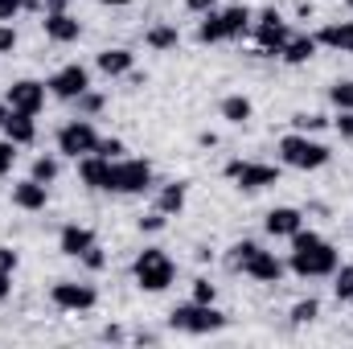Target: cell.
Segmentation results:
<instances>
[{
  "instance_id": "1",
  "label": "cell",
  "mask_w": 353,
  "mask_h": 349,
  "mask_svg": "<svg viewBox=\"0 0 353 349\" xmlns=\"http://www.w3.org/2000/svg\"><path fill=\"white\" fill-rule=\"evenodd\" d=\"M288 267H292L300 279L333 275V271H337V247L325 243V239L312 235V230H296V235H292V259H288Z\"/></svg>"
},
{
  "instance_id": "2",
  "label": "cell",
  "mask_w": 353,
  "mask_h": 349,
  "mask_svg": "<svg viewBox=\"0 0 353 349\" xmlns=\"http://www.w3.org/2000/svg\"><path fill=\"white\" fill-rule=\"evenodd\" d=\"M255 25L251 8L247 4H234V8H222V12H205V21L197 25V41L201 46H214V41H234V37H247V29Z\"/></svg>"
},
{
  "instance_id": "3",
  "label": "cell",
  "mask_w": 353,
  "mask_h": 349,
  "mask_svg": "<svg viewBox=\"0 0 353 349\" xmlns=\"http://www.w3.org/2000/svg\"><path fill=\"white\" fill-rule=\"evenodd\" d=\"M226 263H230L234 271L259 279V283H279V279H283V263L275 259L271 251H263L259 243H234L230 255H226Z\"/></svg>"
},
{
  "instance_id": "4",
  "label": "cell",
  "mask_w": 353,
  "mask_h": 349,
  "mask_svg": "<svg viewBox=\"0 0 353 349\" xmlns=\"http://www.w3.org/2000/svg\"><path fill=\"white\" fill-rule=\"evenodd\" d=\"M329 148L321 140H308V132H292L279 140V161L288 169H300V173H312V169H325L329 165Z\"/></svg>"
},
{
  "instance_id": "5",
  "label": "cell",
  "mask_w": 353,
  "mask_h": 349,
  "mask_svg": "<svg viewBox=\"0 0 353 349\" xmlns=\"http://www.w3.org/2000/svg\"><path fill=\"white\" fill-rule=\"evenodd\" d=\"M169 329H173V333H189V337H205V333L226 329V317H222L214 304L189 300V304H176L173 312H169Z\"/></svg>"
},
{
  "instance_id": "6",
  "label": "cell",
  "mask_w": 353,
  "mask_h": 349,
  "mask_svg": "<svg viewBox=\"0 0 353 349\" xmlns=\"http://www.w3.org/2000/svg\"><path fill=\"white\" fill-rule=\"evenodd\" d=\"M132 275H136V283H140L144 292H165V288L173 283L176 267L161 247H144V251L136 255V263H132Z\"/></svg>"
},
{
  "instance_id": "7",
  "label": "cell",
  "mask_w": 353,
  "mask_h": 349,
  "mask_svg": "<svg viewBox=\"0 0 353 349\" xmlns=\"http://www.w3.org/2000/svg\"><path fill=\"white\" fill-rule=\"evenodd\" d=\"M152 189V165L148 161H111L107 173V193H144Z\"/></svg>"
},
{
  "instance_id": "8",
  "label": "cell",
  "mask_w": 353,
  "mask_h": 349,
  "mask_svg": "<svg viewBox=\"0 0 353 349\" xmlns=\"http://www.w3.org/2000/svg\"><path fill=\"white\" fill-rule=\"evenodd\" d=\"M99 148V132H94V123L90 119H70L62 132H58V152L62 157H74V161H83Z\"/></svg>"
},
{
  "instance_id": "9",
  "label": "cell",
  "mask_w": 353,
  "mask_h": 349,
  "mask_svg": "<svg viewBox=\"0 0 353 349\" xmlns=\"http://www.w3.org/2000/svg\"><path fill=\"white\" fill-rule=\"evenodd\" d=\"M251 29H255V50H259V54H283V46H288V37H292L288 21H283L275 8L259 12V21H255Z\"/></svg>"
},
{
  "instance_id": "10",
  "label": "cell",
  "mask_w": 353,
  "mask_h": 349,
  "mask_svg": "<svg viewBox=\"0 0 353 349\" xmlns=\"http://www.w3.org/2000/svg\"><path fill=\"white\" fill-rule=\"evenodd\" d=\"M50 300H54V308H62V312H87L99 304V292L90 288V283H79V279H58L54 288H50Z\"/></svg>"
},
{
  "instance_id": "11",
  "label": "cell",
  "mask_w": 353,
  "mask_h": 349,
  "mask_svg": "<svg viewBox=\"0 0 353 349\" xmlns=\"http://www.w3.org/2000/svg\"><path fill=\"white\" fill-rule=\"evenodd\" d=\"M226 177H230L239 189L255 193V189L275 185V181H279V169H275V165H259V161H230V165H226Z\"/></svg>"
},
{
  "instance_id": "12",
  "label": "cell",
  "mask_w": 353,
  "mask_h": 349,
  "mask_svg": "<svg viewBox=\"0 0 353 349\" xmlns=\"http://www.w3.org/2000/svg\"><path fill=\"white\" fill-rule=\"evenodd\" d=\"M46 90H50L54 99H79L83 90H90V70L79 66V62H70V66H62V70L50 74Z\"/></svg>"
},
{
  "instance_id": "13",
  "label": "cell",
  "mask_w": 353,
  "mask_h": 349,
  "mask_svg": "<svg viewBox=\"0 0 353 349\" xmlns=\"http://www.w3.org/2000/svg\"><path fill=\"white\" fill-rule=\"evenodd\" d=\"M4 103L12 107V111H25V115H37L41 107H46V83H33V79H21V83H12L8 94H4Z\"/></svg>"
},
{
  "instance_id": "14",
  "label": "cell",
  "mask_w": 353,
  "mask_h": 349,
  "mask_svg": "<svg viewBox=\"0 0 353 349\" xmlns=\"http://www.w3.org/2000/svg\"><path fill=\"white\" fill-rule=\"evenodd\" d=\"M267 235L271 239H292L296 230H304V214L296 210V206H275L271 214H267Z\"/></svg>"
},
{
  "instance_id": "15",
  "label": "cell",
  "mask_w": 353,
  "mask_h": 349,
  "mask_svg": "<svg viewBox=\"0 0 353 349\" xmlns=\"http://www.w3.org/2000/svg\"><path fill=\"white\" fill-rule=\"evenodd\" d=\"M46 201H50V185H41V181H33V177L12 185V206H17V210L37 214V210H46Z\"/></svg>"
},
{
  "instance_id": "16",
  "label": "cell",
  "mask_w": 353,
  "mask_h": 349,
  "mask_svg": "<svg viewBox=\"0 0 353 349\" xmlns=\"http://www.w3.org/2000/svg\"><path fill=\"white\" fill-rule=\"evenodd\" d=\"M58 247H62V255L83 259V251H90V247H94V230H90V226H79V222H70V226H62Z\"/></svg>"
},
{
  "instance_id": "17",
  "label": "cell",
  "mask_w": 353,
  "mask_h": 349,
  "mask_svg": "<svg viewBox=\"0 0 353 349\" xmlns=\"http://www.w3.org/2000/svg\"><path fill=\"white\" fill-rule=\"evenodd\" d=\"M79 33H83V25H79L70 12H46V37H50V41L70 46V41H79Z\"/></svg>"
},
{
  "instance_id": "18",
  "label": "cell",
  "mask_w": 353,
  "mask_h": 349,
  "mask_svg": "<svg viewBox=\"0 0 353 349\" xmlns=\"http://www.w3.org/2000/svg\"><path fill=\"white\" fill-rule=\"evenodd\" d=\"M0 128H4V140H12L17 148L37 140V123H33V115H25V111H8V119H4Z\"/></svg>"
},
{
  "instance_id": "19",
  "label": "cell",
  "mask_w": 353,
  "mask_h": 349,
  "mask_svg": "<svg viewBox=\"0 0 353 349\" xmlns=\"http://www.w3.org/2000/svg\"><path fill=\"white\" fill-rule=\"evenodd\" d=\"M316 46H329L337 54H353V21H341V25H325L316 33Z\"/></svg>"
},
{
  "instance_id": "20",
  "label": "cell",
  "mask_w": 353,
  "mask_h": 349,
  "mask_svg": "<svg viewBox=\"0 0 353 349\" xmlns=\"http://www.w3.org/2000/svg\"><path fill=\"white\" fill-rule=\"evenodd\" d=\"M132 50H103L99 58H94V66L107 74V79H119V74H132Z\"/></svg>"
},
{
  "instance_id": "21",
  "label": "cell",
  "mask_w": 353,
  "mask_h": 349,
  "mask_svg": "<svg viewBox=\"0 0 353 349\" xmlns=\"http://www.w3.org/2000/svg\"><path fill=\"white\" fill-rule=\"evenodd\" d=\"M107 173H111V161L99 157V152H90V157L79 161V177L87 181L90 189H107Z\"/></svg>"
},
{
  "instance_id": "22",
  "label": "cell",
  "mask_w": 353,
  "mask_h": 349,
  "mask_svg": "<svg viewBox=\"0 0 353 349\" xmlns=\"http://www.w3.org/2000/svg\"><path fill=\"white\" fill-rule=\"evenodd\" d=\"M316 50H321V46H316V37H308V33H304V37H288V46H283V54H279V58H283L288 66H304L308 58H316Z\"/></svg>"
},
{
  "instance_id": "23",
  "label": "cell",
  "mask_w": 353,
  "mask_h": 349,
  "mask_svg": "<svg viewBox=\"0 0 353 349\" xmlns=\"http://www.w3.org/2000/svg\"><path fill=\"white\" fill-rule=\"evenodd\" d=\"M185 193H189V185H185V181H169V185L157 193V210H161L165 218L181 214V210H185Z\"/></svg>"
},
{
  "instance_id": "24",
  "label": "cell",
  "mask_w": 353,
  "mask_h": 349,
  "mask_svg": "<svg viewBox=\"0 0 353 349\" xmlns=\"http://www.w3.org/2000/svg\"><path fill=\"white\" fill-rule=\"evenodd\" d=\"M251 115H255V107H251L247 94H226V99H222V119H230V123H247Z\"/></svg>"
},
{
  "instance_id": "25",
  "label": "cell",
  "mask_w": 353,
  "mask_h": 349,
  "mask_svg": "<svg viewBox=\"0 0 353 349\" xmlns=\"http://www.w3.org/2000/svg\"><path fill=\"white\" fill-rule=\"evenodd\" d=\"M176 41H181L176 25H152V29H148V46H152L157 54H165V50H176Z\"/></svg>"
},
{
  "instance_id": "26",
  "label": "cell",
  "mask_w": 353,
  "mask_h": 349,
  "mask_svg": "<svg viewBox=\"0 0 353 349\" xmlns=\"http://www.w3.org/2000/svg\"><path fill=\"white\" fill-rule=\"evenodd\" d=\"M337 275V283H333V296H337V304H350L353 300V263H345L341 271H333Z\"/></svg>"
},
{
  "instance_id": "27",
  "label": "cell",
  "mask_w": 353,
  "mask_h": 349,
  "mask_svg": "<svg viewBox=\"0 0 353 349\" xmlns=\"http://www.w3.org/2000/svg\"><path fill=\"white\" fill-rule=\"evenodd\" d=\"M321 317V300H300V304H292V325H312Z\"/></svg>"
},
{
  "instance_id": "28",
  "label": "cell",
  "mask_w": 353,
  "mask_h": 349,
  "mask_svg": "<svg viewBox=\"0 0 353 349\" xmlns=\"http://www.w3.org/2000/svg\"><path fill=\"white\" fill-rule=\"evenodd\" d=\"M329 103L337 111H353V83H333L329 87Z\"/></svg>"
},
{
  "instance_id": "29",
  "label": "cell",
  "mask_w": 353,
  "mask_h": 349,
  "mask_svg": "<svg viewBox=\"0 0 353 349\" xmlns=\"http://www.w3.org/2000/svg\"><path fill=\"white\" fill-rule=\"evenodd\" d=\"M325 123H329V119H325V115H312V111H296V115H292V128H296V132H321Z\"/></svg>"
},
{
  "instance_id": "30",
  "label": "cell",
  "mask_w": 353,
  "mask_h": 349,
  "mask_svg": "<svg viewBox=\"0 0 353 349\" xmlns=\"http://www.w3.org/2000/svg\"><path fill=\"white\" fill-rule=\"evenodd\" d=\"M29 177H33V181H41V185H50V181L58 177V161H54V157H37Z\"/></svg>"
},
{
  "instance_id": "31",
  "label": "cell",
  "mask_w": 353,
  "mask_h": 349,
  "mask_svg": "<svg viewBox=\"0 0 353 349\" xmlns=\"http://www.w3.org/2000/svg\"><path fill=\"white\" fill-rule=\"evenodd\" d=\"M94 152H99V157H107V161H119L128 148H123V140H115V136H107V140L99 136V148H94Z\"/></svg>"
},
{
  "instance_id": "32",
  "label": "cell",
  "mask_w": 353,
  "mask_h": 349,
  "mask_svg": "<svg viewBox=\"0 0 353 349\" xmlns=\"http://www.w3.org/2000/svg\"><path fill=\"white\" fill-rule=\"evenodd\" d=\"M79 111H83V115H99V111H103V94L83 90V94H79Z\"/></svg>"
},
{
  "instance_id": "33",
  "label": "cell",
  "mask_w": 353,
  "mask_h": 349,
  "mask_svg": "<svg viewBox=\"0 0 353 349\" xmlns=\"http://www.w3.org/2000/svg\"><path fill=\"white\" fill-rule=\"evenodd\" d=\"M214 296H218V292H214L210 279H193V300H197V304H214Z\"/></svg>"
},
{
  "instance_id": "34",
  "label": "cell",
  "mask_w": 353,
  "mask_h": 349,
  "mask_svg": "<svg viewBox=\"0 0 353 349\" xmlns=\"http://www.w3.org/2000/svg\"><path fill=\"white\" fill-rule=\"evenodd\" d=\"M12 165H17V144L12 140H0V177L8 173Z\"/></svg>"
},
{
  "instance_id": "35",
  "label": "cell",
  "mask_w": 353,
  "mask_h": 349,
  "mask_svg": "<svg viewBox=\"0 0 353 349\" xmlns=\"http://www.w3.org/2000/svg\"><path fill=\"white\" fill-rule=\"evenodd\" d=\"M83 263H87L90 271H103V267H107V255H103V247L94 243L90 251H83Z\"/></svg>"
},
{
  "instance_id": "36",
  "label": "cell",
  "mask_w": 353,
  "mask_h": 349,
  "mask_svg": "<svg viewBox=\"0 0 353 349\" xmlns=\"http://www.w3.org/2000/svg\"><path fill=\"white\" fill-rule=\"evenodd\" d=\"M12 50H17V29L0 25V54H12Z\"/></svg>"
},
{
  "instance_id": "37",
  "label": "cell",
  "mask_w": 353,
  "mask_h": 349,
  "mask_svg": "<svg viewBox=\"0 0 353 349\" xmlns=\"http://www.w3.org/2000/svg\"><path fill=\"white\" fill-rule=\"evenodd\" d=\"M161 226H165V214L161 210H152V214L140 218V230H161Z\"/></svg>"
},
{
  "instance_id": "38",
  "label": "cell",
  "mask_w": 353,
  "mask_h": 349,
  "mask_svg": "<svg viewBox=\"0 0 353 349\" xmlns=\"http://www.w3.org/2000/svg\"><path fill=\"white\" fill-rule=\"evenodd\" d=\"M25 8V0H0V21H12Z\"/></svg>"
},
{
  "instance_id": "39",
  "label": "cell",
  "mask_w": 353,
  "mask_h": 349,
  "mask_svg": "<svg viewBox=\"0 0 353 349\" xmlns=\"http://www.w3.org/2000/svg\"><path fill=\"white\" fill-rule=\"evenodd\" d=\"M0 271H8V275L17 271V251L12 247H0Z\"/></svg>"
},
{
  "instance_id": "40",
  "label": "cell",
  "mask_w": 353,
  "mask_h": 349,
  "mask_svg": "<svg viewBox=\"0 0 353 349\" xmlns=\"http://www.w3.org/2000/svg\"><path fill=\"white\" fill-rule=\"evenodd\" d=\"M337 132H341L345 140H353V111H341V115H337Z\"/></svg>"
},
{
  "instance_id": "41",
  "label": "cell",
  "mask_w": 353,
  "mask_h": 349,
  "mask_svg": "<svg viewBox=\"0 0 353 349\" xmlns=\"http://www.w3.org/2000/svg\"><path fill=\"white\" fill-rule=\"evenodd\" d=\"M189 4V12H210L214 8V0H185Z\"/></svg>"
},
{
  "instance_id": "42",
  "label": "cell",
  "mask_w": 353,
  "mask_h": 349,
  "mask_svg": "<svg viewBox=\"0 0 353 349\" xmlns=\"http://www.w3.org/2000/svg\"><path fill=\"white\" fill-rule=\"evenodd\" d=\"M8 292H12V275L0 271V300H8Z\"/></svg>"
},
{
  "instance_id": "43",
  "label": "cell",
  "mask_w": 353,
  "mask_h": 349,
  "mask_svg": "<svg viewBox=\"0 0 353 349\" xmlns=\"http://www.w3.org/2000/svg\"><path fill=\"white\" fill-rule=\"evenodd\" d=\"M46 12H66V0H46Z\"/></svg>"
},
{
  "instance_id": "44",
  "label": "cell",
  "mask_w": 353,
  "mask_h": 349,
  "mask_svg": "<svg viewBox=\"0 0 353 349\" xmlns=\"http://www.w3.org/2000/svg\"><path fill=\"white\" fill-rule=\"evenodd\" d=\"M8 111H12V107H8V103H0V123L8 119Z\"/></svg>"
},
{
  "instance_id": "45",
  "label": "cell",
  "mask_w": 353,
  "mask_h": 349,
  "mask_svg": "<svg viewBox=\"0 0 353 349\" xmlns=\"http://www.w3.org/2000/svg\"><path fill=\"white\" fill-rule=\"evenodd\" d=\"M99 4H132V0H99Z\"/></svg>"
},
{
  "instance_id": "46",
  "label": "cell",
  "mask_w": 353,
  "mask_h": 349,
  "mask_svg": "<svg viewBox=\"0 0 353 349\" xmlns=\"http://www.w3.org/2000/svg\"><path fill=\"white\" fill-rule=\"evenodd\" d=\"M345 4H350V8H353V0H345Z\"/></svg>"
},
{
  "instance_id": "47",
  "label": "cell",
  "mask_w": 353,
  "mask_h": 349,
  "mask_svg": "<svg viewBox=\"0 0 353 349\" xmlns=\"http://www.w3.org/2000/svg\"><path fill=\"white\" fill-rule=\"evenodd\" d=\"M350 304H353V300H350Z\"/></svg>"
}]
</instances>
